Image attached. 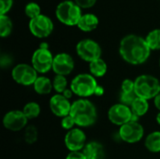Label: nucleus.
<instances>
[{
	"label": "nucleus",
	"mask_w": 160,
	"mask_h": 159,
	"mask_svg": "<svg viewBox=\"0 0 160 159\" xmlns=\"http://www.w3.org/2000/svg\"><path fill=\"white\" fill-rule=\"evenodd\" d=\"M119 52L127 63L137 66L148 60L151 54V49L145 38L138 35H128L120 42Z\"/></svg>",
	"instance_id": "f257e3e1"
},
{
	"label": "nucleus",
	"mask_w": 160,
	"mask_h": 159,
	"mask_svg": "<svg viewBox=\"0 0 160 159\" xmlns=\"http://www.w3.org/2000/svg\"><path fill=\"white\" fill-rule=\"evenodd\" d=\"M74 119L76 126L88 127L93 126L98 119L96 106L86 98H80L72 103L70 114Z\"/></svg>",
	"instance_id": "f03ea898"
},
{
	"label": "nucleus",
	"mask_w": 160,
	"mask_h": 159,
	"mask_svg": "<svg viewBox=\"0 0 160 159\" xmlns=\"http://www.w3.org/2000/svg\"><path fill=\"white\" fill-rule=\"evenodd\" d=\"M134 82V92L138 97L150 100L160 93V82L155 76L142 74L137 77Z\"/></svg>",
	"instance_id": "7ed1b4c3"
},
{
	"label": "nucleus",
	"mask_w": 160,
	"mask_h": 159,
	"mask_svg": "<svg viewBox=\"0 0 160 159\" xmlns=\"http://www.w3.org/2000/svg\"><path fill=\"white\" fill-rule=\"evenodd\" d=\"M96 78L90 73H82L75 76L70 82V89L73 94L80 97H89L96 94L98 88Z\"/></svg>",
	"instance_id": "20e7f679"
},
{
	"label": "nucleus",
	"mask_w": 160,
	"mask_h": 159,
	"mask_svg": "<svg viewBox=\"0 0 160 159\" xmlns=\"http://www.w3.org/2000/svg\"><path fill=\"white\" fill-rule=\"evenodd\" d=\"M56 18L64 24L77 25L82 17V8L73 1L66 0L61 2L55 10Z\"/></svg>",
	"instance_id": "39448f33"
},
{
	"label": "nucleus",
	"mask_w": 160,
	"mask_h": 159,
	"mask_svg": "<svg viewBox=\"0 0 160 159\" xmlns=\"http://www.w3.org/2000/svg\"><path fill=\"white\" fill-rule=\"evenodd\" d=\"M11 77L13 81L18 84L22 86H30L34 84L38 76V72L32 67V65L18 64L12 68Z\"/></svg>",
	"instance_id": "423d86ee"
},
{
	"label": "nucleus",
	"mask_w": 160,
	"mask_h": 159,
	"mask_svg": "<svg viewBox=\"0 0 160 159\" xmlns=\"http://www.w3.org/2000/svg\"><path fill=\"white\" fill-rule=\"evenodd\" d=\"M76 52L81 59L88 63L101 58L102 52L99 44L90 38H85L79 41L76 46Z\"/></svg>",
	"instance_id": "0eeeda50"
},
{
	"label": "nucleus",
	"mask_w": 160,
	"mask_h": 159,
	"mask_svg": "<svg viewBox=\"0 0 160 159\" xmlns=\"http://www.w3.org/2000/svg\"><path fill=\"white\" fill-rule=\"evenodd\" d=\"M53 57L54 56H52V53L49 51V49L38 48L32 55L31 65L38 73L44 74L52 69Z\"/></svg>",
	"instance_id": "6e6552de"
},
{
	"label": "nucleus",
	"mask_w": 160,
	"mask_h": 159,
	"mask_svg": "<svg viewBox=\"0 0 160 159\" xmlns=\"http://www.w3.org/2000/svg\"><path fill=\"white\" fill-rule=\"evenodd\" d=\"M118 135L120 140L125 142L136 143L142 139L144 135V129L139 122L130 121L120 127Z\"/></svg>",
	"instance_id": "1a4fd4ad"
},
{
	"label": "nucleus",
	"mask_w": 160,
	"mask_h": 159,
	"mask_svg": "<svg viewBox=\"0 0 160 159\" xmlns=\"http://www.w3.org/2000/svg\"><path fill=\"white\" fill-rule=\"evenodd\" d=\"M29 30L35 37L44 38L49 37L52 32L53 23L48 16L40 14L39 16L30 20Z\"/></svg>",
	"instance_id": "9d476101"
},
{
	"label": "nucleus",
	"mask_w": 160,
	"mask_h": 159,
	"mask_svg": "<svg viewBox=\"0 0 160 159\" xmlns=\"http://www.w3.org/2000/svg\"><path fill=\"white\" fill-rule=\"evenodd\" d=\"M132 111L130 107L122 103L112 105L108 111V118L115 126L122 127L132 119Z\"/></svg>",
	"instance_id": "9b49d317"
},
{
	"label": "nucleus",
	"mask_w": 160,
	"mask_h": 159,
	"mask_svg": "<svg viewBox=\"0 0 160 159\" xmlns=\"http://www.w3.org/2000/svg\"><path fill=\"white\" fill-rule=\"evenodd\" d=\"M28 119L22 112V111L12 110L8 112L3 117V126L8 130L17 132L21 131L27 126Z\"/></svg>",
	"instance_id": "f8f14e48"
},
{
	"label": "nucleus",
	"mask_w": 160,
	"mask_h": 159,
	"mask_svg": "<svg viewBox=\"0 0 160 159\" xmlns=\"http://www.w3.org/2000/svg\"><path fill=\"white\" fill-rule=\"evenodd\" d=\"M64 142L66 147L70 152H76L83 150L86 145L85 133L81 128H72L65 135Z\"/></svg>",
	"instance_id": "ddd939ff"
},
{
	"label": "nucleus",
	"mask_w": 160,
	"mask_h": 159,
	"mask_svg": "<svg viewBox=\"0 0 160 159\" xmlns=\"http://www.w3.org/2000/svg\"><path fill=\"white\" fill-rule=\"evenodd\" d=\"M75 67L74 60L72 56L66 52L57 53L53 57L52 63V70L55 75H62L67 76L69 75Z\"/></svg>",
	"instance_id": "4468645a"
},
{
	"label": "nucleus",
	"mask_w": 160,
	"mask_h": 159,
	"mask_svg": "<svg viewBox=\"0 0 160 159\" xmlns=\"http://www.w3.org/2000/svg\"><path fill=\"white\" fill-rule=\"evenodd\" d=\"M72 103L69 99L66 98L62 94L53 95L49 101V107L51 112L57 117L63 118L70 114Z\"/></svg>",
	"instance_id": "2eb2a0df"
},
{
	"label": "nucleus",
	"mask_w": 160,
	"mask_h": 159,
	"mask_svg": "<svg viewBox=\"0 0 160 159\" xmlns=\"http://www.w3.org/2000/svg\"><path fill=\"white\" fill-rule=\"evenodd\" d=\"M86 159H104L105 150L102 144L98 142H90L86 143L82 150Z\"/></svg>",
	"instance_id": "dca6fc26"
},
{
	"label": "nucleus",
	"mask_w": 160,
	"mask_h": 159,
	"mask_svg": "<svg viewBox=\"0 0 160 159\" xmlns=\"http://www.w3.org/2000/svg\"><path fill=\"white\" fill-rule=\"evenodd\" d=\"M98 25V18L92 13L82 14L77 26L83 32H91L95 30Z\"/></svg>",
	"instance_id": "f3484780"
},
{
	"label": "nucleus",
	"mask_w": 160,
	"mask_h": 159,
	"mask_svg": "<svg viewBox=\"0 0 160 159\" xmlns=\"http://www.w3.org/2000/svg\"><path fill=\"white\" fill-rule=\"evenodd\" d=\"M33 87L38 95H48L53 89L52 82L45 76H38L34 82Z\"/></svg>",
	"instance_id": "a211bd4d"
},
{
	"label": "nucleus",
	"mask_w": 160,
	"mask_h": 159,
	"mask_svg": "<svg viewBox=\"0 0 160 159\" xmlns=\"http://www.w3.org/2000/svg\"><path fill=\"white\" fill-rule=\"evenodd\" d=\"M145 148L151 153H160V131L150 133L144 141Z\"/></svg>",
	"instance_id": "6ab92c4d"
},
{
	"label": "nucleus",
	"mask_w": 160,
	"mask_h": 159,
	"mask_svg": "<svg viewBox=\"0 0 160 159\" xmlns=\"http://www.w3.org/2000/svg\"><path fill=\"white\" fill-rule=\"evenodd\" d=\"M107 69H108L107 64L101 58L97 59V60L89 63V71H90V74L93 75L95 78L103 77L107 73Z\"/></svg>",
	"instance_id": "aec40b11"
},
{
	"label": "nucleus",
	"mask_w": 160,
	"mask_h": 159,
	"mask_svg": "<svg viewBox=\"0 0 160 159\" xmlns=\"http://www.w3.org/2000/svg\"><path fill=\"white\" fill-rule=\"evenodd\" d=\"M130 109L133 114H135L138 117H142L147 113L149 110V102L146 99L137 97V98L134 100V102L130 106Z\"/></svg>",
	"instance_id": "412c9836"
},
{
	"label": "nucleus",
	"mask_w": 160,
	"mask_h": 159,
	"mask_svg": "<svg viewBox=\"0 0 160 159\" xmlns=\"http://www.w3.org/2000/svg\"><path fill=\"white\" fill-rule=\"evenodd\" d=\"M40 112H41V110H40L39 104L37 102H34V101L26 103L22 109V112L24 113V115L26 116V118L28 120L37 118L40 114Z\"/></svg>",
	"instance_id": "4be33fe9"
},
{
	"label": "nucleus",
	"mask_w": 160,
	"mask_h": 159,
	"mask_svg": "<svg viewBox=\"0 0 160 159\" xmlns=\"http://www.w3.org/2000/svg\"><path fill=\"white\" fill-rule=\"evenodd\" d=\"M145 40L151 51L160 50V29H154L150 31L146 36Z\"/></svg>",
	"instance_id": "5701e85b"
},
{
	"label": "nucleus",
	"mask_w": 160,
	"mask_h": 159,
	"mask_svg": "<svg viewBox=\"0 0 160 159\" xmlns=\"http://www.w3.org/2000/svg\"><path fill=\"white\" fill-rule=\"evenodd\" d=\"M12 31V22L7 15H0V36L8 37Z\"/></svg>",
	"instance_id": "b1692460"
},
{
	"label": "nucleus",
	"mask_w": 160,
	"mask_h": 159,
	"mask_svg": "<svg viewBox=\"0 0 160 159\" xmlns=\"http://www.w3.org/2000/svg\"><path fill=\"white\" fill-rule=\"evenodd\" d=\"M52 86L57 94H63L68 89V80L66 76L55 75L52 80Z\"/></svg>",
	"instance_id": "393cba45"
},
{
	"label": "nucleus",
	"mask_w": 160,
	"mask_h": 159,
	"mask_svg": "<svg viewBox=\"0 0 160 159\" xmlns=\"http://www.w3.org/2000/svg\"><path fill=\"white\" fill-rule=\"evenodd\" d=\"M38 129L35 126L30 125L24 128L23 139H24L26 143H28V144L35 143L38 141Z\"/></svg>",
	"instance_id": "a878e982"
},
{
	"label": "nucleus",
	"mask_w": 160,
	"mask_h": 159,
	"mask_svg": "<svg viewBox=\"0 0 160 159\" xmlns=\"http://www.w3.org/2000/svg\"><path fill=\"white\" fill-rule=\"evenodd\" d=\"M24 11H25L26 16L28 18H30V20H32L40 15L41 9H40V7L38 4H37L35 2H30L25 6Z\"/></svg>",
	"instance_id": "bb28decb"
},
{
	"label": "nucleus",
	"mask_w": 160,
	"mask_h": 159,
	"mask_svg": "<svg viewBox=\"0 0 160 159\" xmlns=\"http://www.w3.org/2000/svg\"><path fill=\"white\" fill-rule=\"evenodd\" d=\"M137 98V96L135 92H130V93H126V92H121L120 94V103L127 105L130 107L134 100Z\"/></svg>",
	"instance_id": "cd10ccee"
},
{
	"label": "nucleus",
	"mask_w": 160,
	"mask_h": 159,
	"mask_svg": "<svg viewBox=\"0 0 160 159\" xmlns=\"http://www.w3.org/2000/svg\"><path fill=\"white\" fill-rule=\"evenodd\" d=\"M76 125L74 119L72 118L71 115H68L66 117H63L61 120V127L66 129V130H70L72 128H74V126Z\"/></svg>",
	"instance_id": "c85d7f7f"
},
{
	"label": "nucleus",
	"mask_w": 160,
	"mask_h": 159,
	"mask_svg": "<svg viewBox=\"0 0 160 159\" xmlns=\"http://www.w3.org/2000/svg\"><path fill=\"white\" fill-rule=\"evenodd\" d=\"M134 88H135V82H134V81H132L130 79H126L122 82L121 92H126V93L134 92Z\"/></svg>",
	"instance_id": "c756f323"
},
{
	"label": "nucleus",
	"mask_w": 160,
	"mask_h": 159,
	"mask_svg": "<svg viewBox=\"0 0 160 159\" xmlns=\"http://www.w3.org/2000/svg\"><path fill=\"white\" fill-rule=\"evenodd\" d=\"M13 0H0V14L6 15V13L11 8Z\"/></svg>",
	"instance_id": "7c9ffc66"
},
{
	"label": "nucleus",
	"mask_w": 160,
	"mask_h": 159,
	"mask_svg": "<svg viewBox=\"0 0 160 159\" xmlns=\"http://www.w3.org/2000/svg\"><path fill=\"white\" fill-rule=\"evenodd\" d=\"M12 62H13V59L9 54H2L0 57V66L4 69L10 67Z\"/></svg>",
	"instance_id": "2f4dec72"
},
{
	"label": "nucleus",
	"mask_w": 160,
	"mask_h": 159,
	"mask_svg": "<svg viewBox=\"0 0 160 159\" xmlns=\"http://www.w3.org/2000/svg\"><path fill=\"white\" fill-rule=\"evenodd\" d=\"M74 2L81 8H89L96 4L97 0H74Z\"/></svg>",
	"instance_id": "473e14b6"
},
{
	"label": "nucleus",
	"mask_w": 160,
	"mask_h": 159,
	"mask_svg": "<svg viewBox=\"0 0 160 159\" xmlns=\"http://www.w3.org/2000/svg\"><path fill=\"white\" fill-rule=\"evenodd\" d=\"M66 159H86V157L82 151H76V152H69Z\"/></svg>",
	"instance_id": "72a5a7b5"
},
{
	"label": "nucleus",
	"mask_w": 160,
	"mask_h": 159,
	"mask_svg": "<svg viewBox=\"0 0 160 159\" xmlns=\"http://www.w3.org/2000/svg\"><path fill=\"white\" fill-rule=\"evenodd\" d=\"M62 95H63L66 98L69 99V98H71V97H72V96H73L74 94H73V92H72V90H71L70 88H68V89H67L63 94H62Z\"/></svg>",
	"instance_id": "f704fd0d"
},
{
	"label": "nucleus",
	"mask_w": 160,
	"mask_h": 159,
	"mask_svg": "<svg viewBox=\"0 0 160 159\" xmlns=\"http://www.w3.org/2000/svg\"><path fill=\"white\" fill-rule=\"evenodd\" d=\"M154 103H155L156 108L160 112V93L154 98Z\"/></svg>",
	"instance_id": "c9c22d12"
},
{
	"label": "nucleus",
	"mask_w": 160,
	"mask_h": 159,
	"mask_svg": "<svg viewBox=\"0 0 160 159\" xmlns=\"http://www.w3.org/2000/svg\"><path fill=\"white\" fill-rule=\"evenodd\" d=\"M103 92H104V90H103V88L101 87V86H98V88H97V90H96V94L95 95H98V96H101L102 94H103Z\"/></svg>",
	"instance_id": "e433bc0d"
},
{
	"label": "nucleus",
	"mask_w": 160,
	"mask_h": 159,
	"mask_svg": "<svg viewBox=\"0 0 160 159\" xmlns=\"http://www.w3.org/2000/svg\"><path fill=\"white\" fill-rule=\"evenodd\" d=\"M39 48H41V49H49V47H48V44H47V43H41V44H40V46H39Z\"/></svg>",
	"instance_id": "4c0bfd02"
},
{
	"label": "nucleus",
	"mask_w": 160,
	"mask_h": 159,
	"mask_svg": "<svg viewBox=\"0 0 160 159\" xmlns=\"http://www.w3.org/2000/svg\"><path fill=\"white\" fill-rule=\"evenodd\" d=\"M156 120H157L158 124L160 126V112L158 113V115H157V117H156Z\"/></svg>",
	"instance_id": "58836bf2"
},
{
	"label": "nucleus",
	"mask_w": 160,
	"mask_h": 159,
	"mask_svg": "<svg viewBox=\"0 0 160 159\" xmlns=\"http://www.w3.org/2000/svg\"><path fill=\"white\" fill-rule=\"evenodd\" d=\"M159 67H160V59H159Z\"/></svg>",
	"instance_id": "ea45409f"
}]
</instances>
